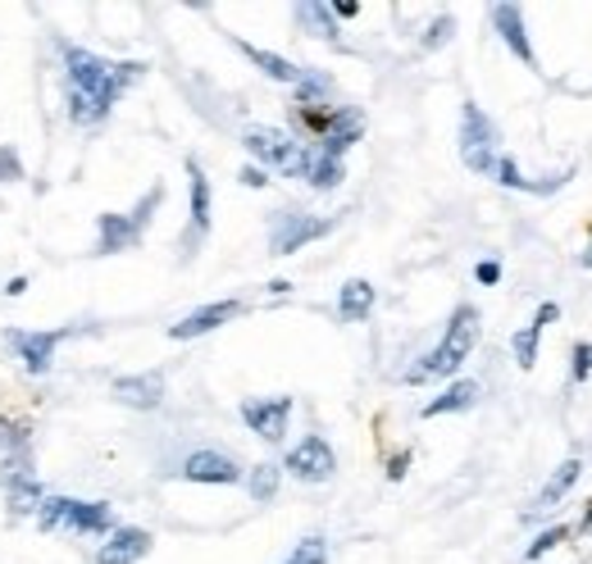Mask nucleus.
Returning <instances> with one entry per match:
<instances>
[{
	"label": "nucleus",
	"mask_w": 592,
	"mask_h": 564,
	"mask_svg": "<svg viewBox=\"0 0 592 564\" xmlns=\"http://www.w3.org/2000/svg\"><path fill=\"white\" fill-rule=\"evenodd\" d=\"M146 64L141 60H124L109 64L96 51L83 46H64V83H68V119L78 128H96L105 124V115L115 109V100L141 83Z\"/></svg>",
	"instance_id": "f257e3e1"
},
{
	"label": "nucleus",
	"mask_w": 592,
	"mask_h": 564,
	"mask_svg": "<svg viewBox=\"0 0 592 564\" xmlns=\"http://www.w3.org/2000/svg\"><path fill=\"white\" fill-rule=\"evenodd\" d=\"M478 315L474 306H461L456 315H452V323H447V332H442V342H437V351H429L411 373H405V383H433V379H452V373L469 360V351L478 347Z\"/></svg>",
	"instance_id": "f03ea898"
},
{
	"label": "nucleus",
	"mask_w": 592,
	"mask_h": 564,
	"mask_svg": "<svg viewBox=\"0 0 592 564\" xmlns=\"http://www.w3.org/2000/svg\"><path fill=\"white\" fill-rule=\"evenodd\" d=\"M42 533H78V538H105L115 533V510L105 501H73V497H46L36 510Z\"/></svg>",
	"instance_id": "7ed1b4c3"
},
{
	"label": "nucleus",
	"mask_w": 592,
	"mask_h": 564,
	"mask_svg": "<svg viewBox=\"0 0 592 564\" xmlns=\"http://www.w3.org/2000/svg\"><path fill=\"white\" fill-rule=\"evenodd\" d=\"M165 201V187H151L141 201H137V210L133 214H101L96 219V255H119V251H133L137 242H141V233H146V223H151V214H156V205Z\"/></svg>",
	"instance_id": "20e7f679"
},
{
	"label": "nucleus",
	"mask_w": 592,
	"mask_h": 564,
	"mask_svg": "<svg viewBox=\"0 0 592 564\" xmlns=\"http://www.w3.org/2000/svg\"><path fill=\"white\" fill-rule=\"evenodd\" d=\"M242 146L251 160H261V169H274V173H287V178H302V160H306V146L287 137L283 128H265L255 124L242 132Z\"/></svg>",
	"instance_id": "39448f33"
},
{
	"label": "nucleus",
	"mask_w": 592,
	"mask_h": 564,
	"mask_svg": "<svg viewBox=\"0 0 592 564\" xmlns=\"http://www.w3.org/2000/svg\"><path fill=\"white\" fill-rule=\"evenodd\" d=\"M461 160L484 178H493L497 160H501L497 156V128L474 100H465V109H461Z\"/></svg>",
	"instance_id": "423d86ee"
},
{
	"label": "nucleus",
	"mask_w": 592,
	"mask_h": 564,
	"mask_svg": "<svg viewBox=\"0 0 592 564\" xmlns=\"http://www.w3.org/2000/svg\"><path fill=\"white\" fill-rule=\"evenodd\" d=\"M332 228H338V219H315V214H302V210H283L269 228V251L274 255H296L302 246L328 237Z\"/></svg>",
	"instance_id": "0eeeda50"
},
{
	"label": "nucleus",
	"mask_w": 592,
	"mask_h": 564,
	"mask_svg": "<svg viewBox=\"0 0 592 564\" xmlns=\"http://www.w3.org/2000/svg\"><path fill=\"white\" fill-rule=\"evenodd\" d=\"M283 469H287L296 482H328L332 473H338V456H332V446H328L319 433H310V437H302V441L287 450Z\"/></svg>",
	"instance_id": "6e6552de"
},
{
	"label": "nucleus",
	"mask_w": 592,
	"mask_h": 564,
	"mask_svg": "<svg viewBox=\"0 0 592 564\" xmlns=\"http://www.w3.org/2000/svg\"><path fill=\"white\" fill-rule=\"evenodd\" d=\"M364 137V115L356 105H332V115H328V124H324V132L310 141V146H319V150H328V156H347V150L356 146Z\"/></svg>",
	"instance_id": "1a4fd4ad"
},
{
	"label": "nucleus",
	"mask_w": 592,
	"mask_h": 564,
	"mask_svg": "<svg viewBox=\"0 0 592 564\" xmlns=\"http://www.w3.org/2000/svg\"><path fill=\"white\" fill-rule=\"evenodd\" d=\"M242 419L255 437L265 441H283L287 437V419H292V396H269V401H242Z\"/></svg>",
	"instance_id": "9d476101"
},
{
	"label": "nucleus",
	"mask_w": 592,
	"mask_h": 564,
	"mask_svg": "<svg viewBox=\"0 0 592 564\" xmlns=\"http://www.w3.org/2000/svg\"><path fill=\"white\" fill-rule=\"evenodd\" d=\"M178 473L188 478V482H219V487L242 482V465L233 456H224V450H192V456L182 460Z\"/></svg>",
	"instance_id": "9b49d317"
},
{
	"label": "nucleus",
	"mask_w": 592,
	"mask_h": 564,
	"mask_svg": "<svg viewBox=\"0 0 592 564\" xmlns=\"http://www.w3.org/2000/svg\"><path fill=\"white\" fill-rule=\"evenodd\" d=\"M237 315H242V300H214V306H201V310H192L188 319H178V323L169 328V337H173V342H192V337H205V332H214V328L233 323Z\"/></svg>",
	"instance_id": "f8f14e48"
},
{
	"label": "nucleus",
	"mask_w": 592,
	"mask_h": 564,
	"mask_svg": "<svg viewBox=\"0 0 592 564\" xmlns=\"http://www.w3.org/2000/svg\"><path fill=\"white\" fill-rule=\"evenodd\" d=\"M493 28H497L501 42L510 46V55H515V60L529 64V68H538V55H533V46H529L525 10H520V6H497V10H493Z\"/></svg>",
	"instance_id": "ddd939ff"
},
{
	"label": "nucleus",
	"mask_w": 592,
	"mask_h": 564,
	"mask_svg": "<svg viewBox=\"0 0 592 564\" xmlns=\"http://www.w3.org/2000/svg\"><path fill=\"white\" fill-rule=\"evenodd\" d=\"M64 337L68 332H10V342H14V351H19L28 373H46L51 360H55V347L64 342Z\"/></svg>",
	"instance_id": "4468645a"
},
{
	"label": "nucleus",
	"mask_w": 592,
	"mask_h": 564,
	"mask_svg": "<svg viewBox=\"0 0 592 564\" xmlns=\"http://www.w3.org/2000/svg\"><path fill=\"white\" fill-rule=\"evenodd\" d=\"M141 555H151V533L146 529H115L109 542H101L96 564H137Z\"/></svg>",
	"instance_id": "2eb2a0df"
},
{
	"label": "nucleus",
	"mask_w": 592,
	"mask_h": 564,
	"mask_svg": "<svg viewBox=\"0 0 592 564\" xmlns=\"http://www.w3.org/2000/svg\"><path fill=\"white\" fill-rule=\"evenodd\" d=\"M561 319V306L557 300H547V306H538V315L529 319V328H520L510 337V351H515V364L520 369H533L538 364V337H542V328L547 323H557Z\"/></svg>",
	"instance_id": "dca6fc26"
},
{
	"label": "nucleus",
	"mask_w": 592,
	"mask_h": 564,
	"mask_svg": "<svg viewBox=\"0 0 592 564\" xmlns=\"http://www.w3.org/2000/svg\"><path fill=\"white\" fill-rule=\"evenodd\" d=\"M115 401L133 405V409H156L165 401V373H133V379L115 383Z\"/></svg>",
	"instance_id": "f3484780"
},
{
	"label": "nucleus",
	"mask_w": 592,
	"mask_h": 564,
	"mask_svg": "<svg viewBox=\"0 0 592 564\" xmlns=\"http://www.w3.org/2000/svg\"><path fill=\"white\" fill-rule=\"evenodd\" d=\"M188 192H192L188 251H197V242H205V233H210V178L201 173V164H197V160H188Z\"/></svg>",
	"instance_id": "a211bd4d"
},
{
	"label": "nucleus",
	"mask_w": 592,
	"mask_h": 564,
	"mask_svg": "<svg viewBox=\"0 0 592 564\" xmlns=\"http://www.w3.org/2000/svg\"><path fill=\"white\" fill-rule=\"evenodd\" d=\"M579 473H583V460L579 456H570V460H561L557 465V473H551L547 482H542V492H538V501H533V510L529 514H551L565 497H570V487L579 482Z\"/></svg>",
	"instance_id": "6ab92c4d"
},
{
	"label": "nucleus",
	"mask_w": 592,
	"mask_h": 564,
	"mask_svg": "<svg viewBox=\"0 0 592 564\" xmlns=\"http://www.w3.org/2000/svg\"><path fill=\"white\" fill-rule=\"evenodd\" d=\"M302 178L315 187V192H332L342 178H347V164L338 156H328L319 146H306V160H302Z\"/></svg>",
	"instance_id": "aec40b11"
},
{
	"label": "nucleus",
	"mask_w": 592,
	"mask_h": 564,
	"mask_svg": "<svg viewBox=\"0 0 592 564\" xmlns=\"http://www.w3.org/2000/svg\"><path fill=\"white\" fill-rule=\"evenodd\" d=\"M237 51L255 64V68H261L265 73V78H274V83H287V87H296V83H302V64H292L287 55H274V51H261V46H251V42H237Z\"/></svg>",
	"instance_id": "412c9836"
},
{
	"label": "nucleus",
	"mask_w": 592,
	"mask_h": 564,
	"mask_svg": "<svg viewBox=\"0 0 592 564\" xmlns=\"http://www.w3.org/2000/svg\"><path fill=\"white\" fill-rule=\"evenodd\" d=\"M478 405V383L474 379H456L442 396H433L420 415L424 419H437V415H461V409H474Z\"/></svg>",
	"instance_id": "4be33fe9"
},
{
	"label": "nucleus",
	"mask_w": 592,
	"mask_h": 564,
	"mask_svg": "<svg viewBox=\"0 0 592 564\" xmlns=\"http://www.w3.org/2000/svg\"><path fill=\"white\" fill-rule=\"evenodd\" d=\"M338 315H342L347 323H360V319H369V315H374V283H364V278H351V283H342V296H338Z\"/></svg>",
	"instance_id": "5701e85b"
},
{
	"label": "nucleus",
	"mask_w": 592,
	"mask_h": 564,
	"mask_svg": "<svg viewBox=\"0 0 592 564\" xmlns=\"http://www.w3.org/2000/svg\"><path fill=\"white\" fill-rule=\"evenodd\" d=\"M10 514L19 519V514H36V510H42V501H46V492H42V487H36V478L28 473V478H14L10 482Z\"/></svg>",
	"instance_id": "b1692460"
},
{
	"label": "nucleus",
	"mask_w": 592,
	"mask_h": 564,
	"mask_svg": "<svg viewBox=\"0 0 592 564\" xmlns=\"http://www.w3.org/2000/svg\"><path fill=\"white\" fill-rule=\"evenodd\" d=\"M278 482H283V465H255L246 478V492L255 501H274L278 497Z\"/></svg>",
	"instance_id": "393cba45"
},
{
	"label": "nucleus",
	"mask_w": 592,
	"mask_h": 564,
	"mask_svg": "<svg viewBox=\"0 0 592 564\" xmlns=\"http://www.w3.org/2000/svg\"><path fill=\"white\" fill-rule=\"evenodd\" d=\"M296 19L310 28V36H324V42L338 46V28H332V10L328 6H296Z\"/></svg>",
	"instance_id": "a878e982"
},
{
	"label": "nucleus",
	"mask_w": 592,
	"mask_h": 564,
	"mask_svg": "<svg viewBox=\"0 0 592 564\" xmlns=\"http://www.w3.org/2000/svg\"><path fill=\"white\" fill-rule=\"evenodd\" d=\"M283 564H328V542L324 538H302Z\"/></svg>",
	"instance_id": "bb28decb"
},
{
	"label": "nucleus",
	"mask_w": 592,
	"mask_h": 564,
	"mask_svg": "<svg viewBox=\"0 0 592 564\" xmlns=\"http://www.w3.org/2000/svg\"><path fill=\"white\" fill-rule=\"evenodd\" d=\"M570 533H574V529H565V523H561V529H547L542 538H533V546L525 551V560H542L547 551H557L561 542H570Z\"/></svg>",
	"instance_id": "cd10ccee"
},
{
	"label": "nucleus",
	"mask_w": 592,
	"mask_h": 564,
	"mask_svg": "<svg viewBox=\"0 0 592 564\" xmlns=\"http://www.w3.org/2000/svg\"><path fill=\"white\" fill-rule=\"evenodd\" d=\"M452 32H456V19H452V14H442V19L424 32V51H442V46L452 42Z\"/></svg>",
	"instance_id": "c85d7f7f"
},
{
	"label": "nucleus",
	"mask_w": 592,
	"mask_h": 564,
	"mask_svg": "<svg viewBox=\"0 0 592 564\" xmlns=\"http://www.w3.org/2000/svg\"><path fill=\"white\" fill-rule=\"evenodd\" d=\"M570 373H574V383H588V379H592V342H579V347H574Z\"/></svg>",
	"instance_id": "c756f323"
},
{
	"label": "nucleus",
	"mask_w": 592,
	"mask_h": 564,
	"mask_svg": "<svg viewBox=\"0 0 592 564\" xmlns=\"http://www.w3.org/2000/svg\"><path fill=\"white\" fill-rule=\"evenodd\" d=\"M23 446H28V428L0 419V450H23Z\"/></svg>",
	"instance_id": "7c9ffc66"
},
{
	"label": "nucleus",
	"mask_w": 592,
	"mask_h": 564,
	"mask_svg": "<svg viewBox=\"0 0 592 564\" xmlns=\"http://www.w3.org/2000/svg\"><path fill=\"white\" fill-rule=\"evenodd\" d=\"M10 178H23V164L14 160V150H0V182H10Z\"/></svg>",
	"instance_id": "2f4dec72"
},
{
	"label": "nucleus",
	"mask_w": 592,
	"mask_h": 564,
	"mask_svg": "<svg viewBox=\"0 0 592 564\" xmlns=\"http://www.w3.org/2000/svg\"><path fill=\"white\" fill-rule=\"evenodd\" d=\"M405 469H411V450H397V456L388 460V478H392V482H401V478H405Z\"/></svg>",
	"instance_id": "473e14b6"
},
{
	"label": "nucleus",
	"mask_w": 592,
	"mask_h": 564,
	"mask_svg": "<svg viewBox=\"0 0 592 564\" xmlns=\"http://www.w3.org/2000/svg\"><path fill=\"white\" fill-rule=\"evenodd\" d=\"M474 278L484 283V287H493V283H501V265H497V259H484V265L474 269Z\"/></svg>",
	"instance_id": "72a5a7b5"
},
{
	"label": "nucleus",
	"mask_w": 592,
	"mask_h": 564,
	"mask_svg": "<svg viewBox=\"0 0 592 564\" xmlns=\"http://www.w3.org/2000/svg\"><path fill=\"white\" fill-rule=\"evenodd\" d=\"M237 178H242V182H246V187H265V182H269V178H265V169H261V164H246V169H242V173H237Z\"/></svg>",
	"instance_id": "f704fd0d"
},
{
	"label": "nucleus",
	"mask_w": 592,
	"mask_h": 564,
	"mask_svg": "<svg viewBox=\"0 0 592 564\" xmlns=\"http://www.w3.org/2000/svg\"><path fill=\"white\" fill-rule=\"evenodd\" d=\"M332 10V19H356L360 14V6H351V0H342V6H328Z\"/></svg>",
	"instance_id": "c9c22d12"
},
{
	"label": "nucleus",
	"mask_w": 592,
	"mask_h": 564,
	"mask_svg": "<svg viewBox=\"0 0 592 564\" xmlns=\"http://www.w3.org/2000/svg\"><path fill=\"white\" fill-rule=\"evenodd\" d=\"M23 291H28V278H10L6 283V296H23Z\"/></svg>",
	"instance_id": "e433bc0d"
},
{
	"label": "nucleus",
	"mask_w": 592,
	"mask_h": 564,
	"mask_svg": "<svg viewBox=\"0 0 592 564\" xmlns=\"http://www.w3.org/2000/svg\"><path fill=\"white\" fill-rule=\"evenodd\" d=\"M579 265L592 269V228H588V246H583V255H579Z\"/></svg>",
	"instance_id": "4c0bfd02"
}]
</instances>
